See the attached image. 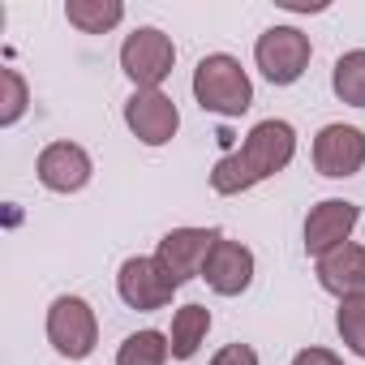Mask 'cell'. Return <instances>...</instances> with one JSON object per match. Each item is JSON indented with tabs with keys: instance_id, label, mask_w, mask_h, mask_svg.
I'll return each mask as SVG.
<instances>
[{
	"instance_id": "obj_17",
	"label": "cell",
	"mask_w": 365,
	"mask_h": 365,
	"mask_svg": "<svg viewBox=\"0 0 365 365\" xmlns=\"http://www.w3.org/2000/svg\"><path fill=\"white\" fill-rule=\"evenodd\" d=\"M172 356V339L163 331H133L116 348V365H163Z\"/></svg>"
},
{
	"instance_id": "obj_1",
	"label": "cell",
	"mask_w": 365,
	"mask_h": 365,
	"mask_svg": "<svg viewBox=\"0 0 365 365\" xmlns=\"http://www.w3.org/2000/svg\"><path fill=\"white\" fill-rule=\"evenodd\" d=\"M297 155V129L288 120H258L250 129V138L241 142V150L224 155L215 168H211V190L232 198V194H245L254 185H262L267 176L284 172Z\"/></svg>"
},
{
	"instance_id": "obj_15",
	"label": "cell",
	"mask_w": 365,
	"mask_h": 365,
	"mask_svg": "<svg viewBox=\"0 0 365 365\" xmlns=\"http://www.w3.org/2000/svg\"><path fill=\"white\" fill-rule=\"evenodd\" d=\"M65 18L82 35H108L112 26L125 22V5H120V0H69Z\"/></svg>"
},
{
	"instance_id": "obj_3",
	"label": "cell",
	"mask_w": 365,
	"mask_h": 365,
	"mask_svg": "<svg viewBox=\"0 0 365 365\" xmlns=\"http://www.w3.org/2000/svg\"><path fill=\"white\" fill-rule=\"evenodd\" d=\"M48 344L65 361H86L99 344V318L82 297H56L48 309Z\"/></svg>"
},
{
	"instance_id": "obj_16",
	"label": "cell",
	"mask_w": 365,
	"mask_h": 365,
	"mask_svg": "<svg viewBox=\"0 0 365 365\" xmlns=\"http://www.w3.org/2000/svg\"><path fill=\"white\" fill-rule=\"evenodd\" d=\"M331 91L339 95V103H352V108H365V48L356 52H344L331 69Z\"/></svg>"
},
{
	"instance_id": "obj_20",
	"label": "cell",
	"mask_w": 365,
	"mask_h": 365,
	"mask_svg": "<svg viewBox=\"0 0 365 365\" xmlns=\"http://www.w3.org/2000/svg\"><path fill=\"white\" fill-rule=\"evenodd\" d=\"M211 365H258V352L250 344H228L211 356Z\"/></svg>"
},
{
	"instance_id": "obj_13",
	"label": "cell",
	"mask_w": 365,
	"mask_h": 365,
	"mask_svg": "<svg viewBox=\"0 0 365 365\" xmlns=\"http://www.w3.org/2000/svg\"><path fill=\"white\" fill-rule=\"evenodd\" d=\"M318 284H322L331 297H339V301L361 297V292H365V245L344 241V245H335L331 254H322V258H318Z\"/></svg>"
},
{
	"instance_id": "obj_6",
	"label": "cell",
	"mask_w": 365,
	"mask_h": 365,
	"mask_svg": "<svg viewBox=\"0 0 365 365\" xmlns=\"http://www.w3.org/2000/svg\"><path fill=\"white\" fill-rule=\"evenodd\" d=\"M220 241H224V237H220L215 228H172V232L159 241L155 258H159V267L172 275V284L180 288V284H190V279L202 275V267H207V258H211V250H215Z\"/></svg>"
},
{
	"instance_id": "obj_2",
	"label": "cell",
	"mask_w": 365,
	"mask_h": 365,
	"mask_svg": "<svg viewBox=\"0 0 365 365\" xmlns=\"http://www.w3.org/2000/svg\"><path fill=\"white\" fill-rule=\"evenodd\" d=\"M194 99H198L202 112L241 116V112H250V103H254V82H250V73L241 69L237 56L211 52V56H202L198 69H194Z\"/></svg>"
},
{
	"instance_id": "obj_11",
	"label": "cell",
	"mask_w": 365,
	"mask_h": 365,
	"mask_svg": "<svg viewBox=\"0 0 365 365\" xmlns=\"http://www.w3.org/2000/svg\"><path fill=\"white\" fill-rule=\"evenodd\" d=\"M35 172L43 180V190H52V194H78V190H86L95 163H91V155L78 142H52V146L39 150Z\"/></svg>"
},
{
	"instance_id": "obj_10",
	"label": "cell",
	"mask_w": 365,
	"mask_h": 365,
	"mask_svg": "<svg viewBox=\"0 0 365 365\" xmlns=\"http://www.w3.org/2000/svg\"><path fill=\"white\" fill-rule=\"evenodd\" d=\"M356 220H361V207H356V202L322 198V202L309 207V215H305V254H314V258L331 254L335 245H344V241L352 237Z\"/></svg>"
},
{
	"instance_id": "obj_18",
	"label": "cell",
	"mask_w": 365,
	"mask_h": 365,
	"mask_svg": "<svg viewBox=\"0 0 365 365\" xmlns=\"http://www.w3.org/2000/svg\"><path fill=\"white\" fill-rule=\"evenodd\" d=\"M335 331H339V339H344L356 356H365V292L339 301V309H335Z\"/></svg>"
},
{
	"instance_id": "obj_9",
	"label": "cell",
	"mask_w": 365,
	"mask_h": 365,
	"mask_svg": "<svg viewBox=\"0 0 365 365\" xmlns=\"http://www.w3.org/2000/svg\"><path fill=\"white\" fill-rule=\"evenodd\" d=\"M125 125L142 146H163L180 129V112L163 91H133L125 103Z\"/></svg>"
},
{
	"instance_id": "obj_5",
	"label": "cell",
	"mask_w": 365,
	"mask_h": 365,
	"mask_svg": "<svg viewBox=\"0 0 365 365\" xmlns=\"http://www.w3.org/2000/svg\"><path fill=\"white\" fill-rule=\"evenodd\" d=\"M172 65H176V48L155 26H142L120 43V69L133 82V91H159V82L172 73Z\"/></svg>"
},
{
	"instance_id": "obj_21",
	"label": "cell",
	"mask_w": 365,
	"mask_h": 365,
	"mask_svg": "<svg viewBox=\"0 0 365 365\" xmlns=\"http://www.w3.org/2000/svg\"><path fill=\"white\" fill-rule=\"evenodd\" d=\"M292 365H344L331 348H301L297 356H292Z\"/></svg>"
},
{
	"instance_id": "obj_19",
	"label": "cell",
	"mask_w": 365,
	"mask_h": 365,
	"mask_svg": "<svg viewBox=\"0 0 365 365\" xmlns=\"http://www.w3.org/2000/svg\"><path fill=\"white\" fill-rule=\"evenodd\" d=\"M0 86H5V99H0V125H18L26 103H31V91H26V78L18 69H0Z\"/></svg>"
},
{
	"instance_id": "obj_14",
	"label": "cell",
	"mask_w": 365,
	"mask_h": 365,
	"mask_svg": "<svg viewBox=\"0 0 365 365\" xmlns=\"http://www.w3.org/2000/svg\"><path fill=\"white\" fill-rule=\"evenodd\" d=\"M207 331H211V309H207V305H180V309L172 314V335H168V339H172V356H176V361L198 356Z\"/></svg>"
},
{
	"instance_id": "obj_8",
	"label": "cell",
	"mask_w": 365,
	"mask_h": 365,
	"mask_svg": "<svg viewBox=\"0 0 365 365\" xmlns=\"http://www.w3.org/2000/svg\"><path fill=\"white\" fill-rule=\"evenodd\" d=\"M314 168L331 180H344V176H356L365 168V133L356 125H322L318 138H314Z\"/></svg>"
},
{
	"instance_id": "obj_4",
	"label": "cell",
	"mask_w": 365,
	"mask_h": 365,
	"mask_svg": "<svg viewBox=\"0 0 365 365\" xmlns=\"http://www.w3.org/2000/svg\"><path fill=\"white\" fill-rule=\"evenodd\" d=\"M309 56H314L309 35H301L297 26H271L254 43V61H258V69L271 86H292L305 73Z\"/></svg>"
},
{
	"instance_id": "obj_7",
	"label": "cell",
	"mask_w": 365,
	"mask_h": 365,
	"mask_svg": "<svg viewBox=\"0 0 365 365\" xmlns=\"http://www.w3.org/2000/svg\"><path fill=\"white\" fill-rule=\"evenodd\" d=\"M116 292H120V301H125L129 309L150 314V309H163V305L172 301L176 284H172V275L159 267V258H142V254H138V258H125V262H120Z\"/></svg>"
},
{
	"instance_id": "obj_12",
	"label": "cell",
	"mask_w": 365,
	"mask_h": 365,
	"mask_svg": "<svg viewBox=\"0 0 365 365\" xmlns=\"http://www.w3.org/2000/svg\"><path fill=\"white\" fill-rule=\"evenodd\" d=\"M202 279L211 292L220 297H241L250 284H254V254L241 245V241H220L202 267Z\"/></svg>"
}]
</instances>
